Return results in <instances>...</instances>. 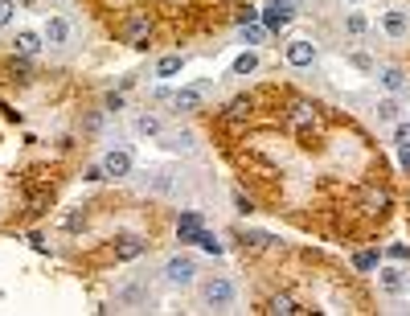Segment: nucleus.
Here are the masks:
<instances>
[{"mask_svg":"<svg viewBox=\"0 0 410 316\" xmlns=\"http://www.w3.org/2000/svg\"><path fill=\"white\" fill-rule=\"evenodd\" d=\"M119 41L131 45V49H148V41H152V16L148 12H127L123 25H119Z\"/></svg>","mask_w":410,"mask_h":316,"instance_id":"1","label":"nucleus"},{"mask_svg":"<svg viewBox=\"0 0 410 316\" xmlns=\"http://www.w3.org/2000/svg\"><path fill=\"white\" fill-rule=\"evenodd\" d=\"M201 296H205V304H209V308L226 313V308H234V300H238V288H234V280H226V276H214V280L201 288Z\"/></svg>","mask_w":410,"mask_h":316,"instance_id":"2","label":"nucleus"},{"mask_svg":"<svg viewBox=\"0 0 410 316\" xmlns=\"http://www.w3.org/2000/svg\"><path fill=\"white\" fill-rule=\"evenodd\" d=\"M160 276H164V280H168L172 288H189V284L197 280V263H193L189 255H172V259H164Z\"/></svg>","mask_w":410,"mask_h":316,"instance_id":"3","label":"nucleus"},{"mask_svg":"<svg viewBox=\"0 0 410 316\" xmlns=\"http://www.w3.org/2000/svg\"><path fill=\"white\" fill-rule=\"evenodd\" d=\"M292 16H296V0H271L267 8H263V25H267V33H279V29H287L292 25Z\"/></svg>","mask_w":410,"mask_h":316,"instance_id":"4","label":"nucleus"},{"mask_svg":"<svg viewBox=\"0 0 410 316\" xmlns=\"http://www.w3.org/2000/svg\"><path fill=\"white\" fill-rule=\"evenodd\" d=\"M41 33H45V45H53V49H62V45H70V37H74V25H70V16H62V12H53V16H45V25H41Z\"/></svg>","mask_w":410,"mask_h":316,"instance_id":"5","label":"nucleus"},{"mask_svg":"<svg viewBox=\"0 0 410 316\" xmlns=\"http://www.w3.org/2000/svg\"><path fill=\"white\" fill-rule=\"evenodd\" d=\"M283 58H287V66H296V70H304V66H312V62H316V45H312L308 37H296V41H287V49H283Z\"/></svg>","mask_w":410,"mask_h":316,"instance_id":"6","label":"nucleus"},{"mask_svg":"<svg viewBox=\"0 0 410 316\" xmlns=\"http://www.w3.org/2000/svg\"><path fill=\"white\" fill-rule=\"evenodd\" d=\"M205 95H209V82H193V86H181V90L172 95V103H177L181 111H197V107L205 103Z\"/></svg>","mask_w":410,"mask_h":316,"instance_id":"7","label":"nucleus"},{"mask_svg":"<svg viewBox=\"0 0 410 316\" xmlns=\"http://www.w3.org/2000/svg\"><path fill=\"white\" fill-rule=\"evenodd\" d=\"M378 284H382V292H390V296L410 292V276L402 267H382V271H378Z\"/></svg>","mask_w":410,"mask_h":316,"instance_id":"8","label":"nucleus"},{"mask_svg":"<svg viewBox=\"0 0 410 316\" xmlns=\"http://www.w3.org/2000/svg\"><path fill=\"white\" fill-rule=\"evenodd\" d=\"M12 45H16V53H21V58H33V53H41V49H45V33H37V29H16Z\"/></svg>","mask_w":410,"mask_h":316,"instance_id":"9","label":"nucleus"},{"mask_svg":"<svg viewBox=\"0 0 410 316\" xmlns=\"http://www.w3.org/2000/svg\"><path fill=\"white\" fill-rule=\"evenodd\" d=\"M382 29H386V37H394V41H402L410 33V16L402 8H386L382 12Z\"/></svg>","mask_w":410,"mask_h":316,"instance_id":"10","label":"nucleus"},{"mask_svg":"<svg viewBox=\"0 0 410 316\" xmlns=\"http://www.w3.org/2000/svg\"><path fill=\"white\" fill-rule=\"evenodd\" d=\"M144 251H148V243H144L140 234H119V239H115V259H123V263L140 259Z\"/></svg>","mask_w":410,"mask_h":316,"instance_id":"11","label":"nucleus"},{"mask_svg":"<svg viewBox=\"0 0 410 316\" xmlns=\"http://www.w3.org/2000/svg\"><path fill=\"white\" fill-rule=\"evenodd\" d=\"M103 169H107V177H127L131 173V152H123V148H111L107 156H103Z\"/></svg>","mask_w":410,"mask_h":316,"instance_id":"12","label":"nucleus"},{"mask_svg":"<svg viewBox=\"0 0 410 316\" xmlns=\"http://www.w3.org/2000/svg\"><path fill=\"white\" fill-rule=\"evenodd\" d=\"M160 144H164L168 152H185V156H189V152H197V136H193V132H164V136H160Z\"/></svg>","mask_w":410,"mask_h":316,"instance_id":"13","label":"nucleus"},{"mask_svg":"<svg viewBox=\"0 0 410 316\" xmlns=\"http://www.w3.org/2000/svg\"><path fill=\"white\" fill-rule=\"evenodd\" d=\"M378 82H382L390 95H398V90H407V70H402V66H382V70H378Z\"/></svg>","mask_w":410,"mask_h":316,"instance_id":"14","label":"nucleus"},{"mask_svg":"<svg viewBox=\"0 0 410 316\" xmlns=\"http://www.w3.org/2000/svg\"><path fill=\"white\" fill-rule=\"evenodd\" d=\"M181 70H185V53H164L156 62V78H177Z\"/></svg>","mask_w":410,"mask_h":316,"instance_id":"15","label":"nucleus"},{"mask_svg":"<svg viewBox=\"0 0 410 316\" xmlns=\"http://www.w3.org/2000/svg\"><path fill=\"white\" fill-rule=\"evenodd\" d=\"M292 123H296V127H316L320 115H316L312 103H292Z\"/></svg>","mask_w":410,"mask_h":316,"instance_id":"16","label":"nucleus"},{"mask_svg":"<svg viewBox=\"0 0 410 316\" xmlns=\"http://www.w3.org/2000/svg\"><path fill=\"white\" fill-rule=\"evenodd\" d=\"M136 136H164V123H160V115H152V111H144V115H136Z\"/></svg>","mask_w":410,"mask_h":316,"instance_id":"17","label":"nucleus"},{"mask_svg":"<svg viewBox=\"0 0 410 316\" xmlns=\"http://www.w3.org/2000/svg\"><path fill=\"white\" fill-rule=\"evenodd\" d=\"M230 70H234L238 78H246V74H255V70H259V53H255V49H242V53H238V58L230 62Z\"/></svg>","mask_w":410,"mask_h":316,"instance_id":"18","label":"nucleus"},{"mask_svg":"<svg viewBox=\"0 0 410 316\" xmlns=\"http://www.w3.org/2000/svg\"><path fill=\"white\" fill-rule=\"evenodd\" d=\"M226 115H230V119H251V115H255V99H251V95H238V99H230Z\"/></svg>","mask_w":410,"mask_h":316,"instance_id":"19","label":"nucleus"},{"mask_svg":"<svg viewBox=\"0 0 410 316\" xmlns=\"http://www.w3.org/2000/svg\"><path fill=\"white\" fill-rule=\"evenodd\" d=\"M205 226H201V218L197 214H185L181 218V226H177V234H181V243H197V234H201Z\"/></svg>","mask_w":410,"mask_h":316,"instance_id":"20","label":"nucleus"},{"mask_svg":"<svg viewBox=\"0 0 410 316\" xmlns=\"http://www.w3.org/2000/svg\"><path fill=\"white\" fill-rule=\"evenodd\" d=\"M361 206H366V214H386V206H390V193H382V189H370V193L361 197Z\"/></svg>","mask_w":410,"mask_h":316,"instance_id":"21","label":"nucleus"},{"mask_svg":"<svg viewBox=\"0 0 410 316\" xmlns=\"http://www.w3.org/2000/svg\"><path fill=\"white\" fill-rule=\"evenodd\" d=\"M345 29H349L353 37H361V33H370V16H366V12H345Z\"/></svg>","mask_w":410,"mask_h":316,"instance_id":"22","label":"nucleus"},{"mask_svg":"<svg viewBox=\"0 0 410 316\" xmlns=\"http://www.w3.org/2000/svg\"><path fill=\"white\" fill-rule=\"evenodd\" d=\"M271 313L275 316H296V313H304V308H300L292 296H275V300H271Z\"/></svg>","mask_w":410,"mask_h":316,"instance_id":"23","label":"nucleus"},{"mask_svg":"<svg viewBox=\"0 0 410 316\" xmlns=\"http://www.w3.org/2000/svg\"><path fill=\"white\" fill-rule=\"evenodd\" d=\"M398 111H402V107H398L394 99H382V103H378V123H398Z\"/></svg>","mask_w":410,"mask_h":316,"instance_id":"24","label":"nucleus"},{"mask_svg":"<svg viewBox=\"0 0 410 316\" xmlns=\"http://www.w3.org/2000/svg\"><path fill=\"white\" fill-rule=\"evenodd\" d=\"M62 230H70V234H74V230H86V210H70V214L62 218Z\"/></svg>","mask_w":410,"mask_h":316,"instance_id":"25","label":"nucleus"},{"mask_svg":"<svg viewBox=\"0 0 410 316\" xmlns=\"http://www.w3.org/2000/svg\"><path fill=\"white\" fill-rule=\"evenodd\" d=\"M197 247H201V251H209V255H222V243H218V234H214V230H201V234H197Z\"/></svg>","mask_w":410,"mask_h":316,"instance_id":"26","label":"nucleus"},{"mask_svg":"<svg viewBox=\"0 0 410 316\" xmlns=\"http://www.w3.org/2000/svg\"><path fill=\"white\" fill-rule=\"evenodd\" d=\"M263 33H267V25H263V29H259L255 21H251V25H242V41H246V45H259V41H263Z\"/></svg>","mask_w":410,"mask_h":316,"instance_id":"27","label":"nucleus"},{"mask_svg":"<svg viewBox=\"0 0 410 316\" xmlns=\"http://www.w3.org/2000/svg\"><path fill=\"white\" fill-rule=\"evenodd\" d=\"M16 21V0H0V29H8Z\"/></svg>","mask_w":410,"mask_h":316,"instance_id":"28","label":"nucleus"},{"mask_svg":"<svg viewBox=\"0 0 410 316\" xmlns=\"http://www.w3.org/2000/svg\"><path fill=\"white\" fill-rule=\"evenodd\" d=\"M353 263H357V271H374V267H378V255H374V251H361Z\"/></svg>","mask_w":410,"mask_h":316,"instance_id":"29","label":"nucleus"},{"mask_svg":"<svg viewBox=\"0 0 410 316\" xmlns=\"http://www.w3.org/2000/svg\"><path fill=\"white\" fill-rule=\"evenodd\" d=\"M259 16H263V12H259V8H251V4H242V8H238V25H251V21H259Z\"/></svg>","mask_w":410,"mask_h":316,"instance_id":"30","label":"nucleus"},{"mask_svg":"<svg viewBox=\"0 0 410 316\" xmlns=\"http://www.w3.org/2000/svg\"><path fill=\"white\" fill-rule=\"evenodd\" d=\"M86 181H90V185H99V181H107V169H103V160L86 169Z\"/></svg>","mask_w":410,"mask_h":316,"instance_id":"31","label":"nucleus"},{"mask_svg":"<svg viewBox=\"0 0 410 316\" xmlns=\"http://www.w3.org/2000/svg\"><path fill=\"white\" fill-rule=\"evenodd\" d=\"M394 144H398V148H410V123H398V127H394Z\"/></svg>","mask_w":410,"mask_h":316,"instance_id":"32","label":"nucleus"},{"mask_svg":"<svg viewBox=\"0 0 410 316\" xmlns=\"http://www.w3.org/2000/svg\"><path fill=\"white\" fill-rule=\"evenodd\" d=\"M390 259H402V263H407V259H410V247H407V243H394V247H390Z\"/></svg>","mask_w":410,"mask_h":316,"instance_id":"33","label":"nucleus"},{"mask_svg":"<svg viewBox=\"0 0 410 316\" xmlns=\"http://www.w3.org/2000/svg\"><path fill=\"white\" fill-rule=\"evenodd\" d=\"M103 107H107V111H119V107H123V95H115V90H111V95L103 99Z\"/></svg>","mask_w":410,"mask_h":316,"instance_id":"34","label":"nucleus"},{"mask_svg":"<svg viewBox=\"0 0 410 316\" xmlns=\"http://www.w3.org/2000/svg\"><path fill=\"white\" fill-rule=\"evenodd\" d=\"M234 206H238V210H242V214H251V210H255V202H251V197H246V193H234Z\"/></svg>","mask_w":410,"mask_h":316,"instance_id":"35","label":"nucleus"},{"mask_svg":"<svg viewBox=\"0 0 410 316\" xmlns=\"http://www.w3.org/2000/svg\"><path fill=\"white\" fill-rule=\"evenodd\" d=\"M353 66H357V70H374V62H370L366 53H353Z\"/></svg>","mask_w":410,"mask_h":316,"instance_id":"36","label":"nucleus"}]
</instances>
